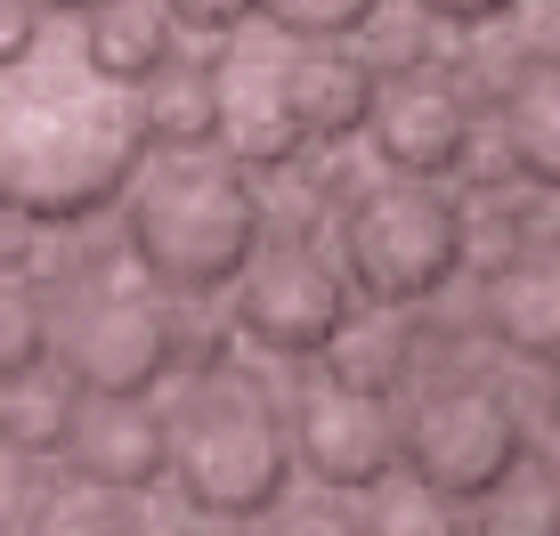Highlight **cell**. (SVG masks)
Here are the masks:
<instances>
[{
  "mask_svg": "<svg viewBox=\"0 0 560 536\" xmlns=\"http://www.w3.org/2000/svg\"><path fill=\"white\" fill-rule=\"evenodd\" d=\"M382 0H260V16L284 42H350Z\"/></svg>",
  "mask_w": 560,
  "mask_h": 536,
  "instance_id": "44dd1931",
  "label": "cell"
},
{
  "mask_svg": "<svg viewBox=\"0 0 560 536\" xmlns=\"http://www.w3.org/2000/svg\"><path fill=\"white\" fill-rule=\"evenodd\" d=\"M495 139L520 187L560 196V49H528L495 90Z\"/></svg>",
  "mask_w": 560,
  "mask_h": 536,
  "instance_id": "5bb4252c",
  "label": "cell"
},
{
  "mask_svg": "<svg viewBox=\"0 0 560 536\" xmlns=\"http://www.w3.org/2000/svg\"><path fill=\"white\" fill-rule=\"evenodd\" d=\"M211 90H220V147L253 171V179L260 171H293L308 155L301 123H293V98H284V57L220 49L211 57Z\"/></svg>",
  "mask_w": 560,
  "mask_h": 536,
  "instance_id": "7c38bea8",
  "label": "cell"
},
{
  "mask_svg": "<svg viewBox=\"0 0 560 536\" xmlns=\"http://www.w3.org/2000/svg\"><path fill=\"white\" fill-rule=\"evenodd\" d=\"M374 82L382 73L365 66V49H350V42H293V57H284V98H293L301 147H350L365 130Z\"/></svg>",
  "mask_w": 560,
  "mask_h": 536,
  "instance_id": "4fadbf2b",
  "label": "cell"
},
{
  "mask_svg": "<svg viewBox=\"0 0 560 536\" xmlns=\"http://www.w3.org/2000/svg\"><path fill=\"white\" fill-rule=\"evenodd\" d=\"M49 358L73 391L154 398L179 366V310L139 268H90L49 301Z\"/></svg>",
  "mask_w": 560,
  "mask_h": 536,
  "instance_id": "8992f818",
  "label": "cell"
},
{
  "mask_svg": "<svg viewBox=\"0 0 560 536\" xmlns=\"http://www.w3.org/2000/svg\"><path fill=\"white\" fill-rule=\"evenodd\" d=\"M147 106V139L154 147H220V90H211V57L203 66H179L171 57L154 82H139Z\"/></svg>",
  "mask_w": 560,
  "mask_h": 536,
  "instance_id": "e0dca14e",
  "label": "cell"
},
{
  "mask_svg": "<svg viewBox=\"0 0 560 536\" xmlns=\"http://www.w3.org/2000/svg\"><path fill=\"white\" fill-rule=\"evenodd\" d=\"M33 42H42V9L33 0H0V66H16Z\"/></svg>",
  "mask_w": 560,
  "mask_h": 536,
  "instance_id": "cb8c5ba5",
  "label": "cell"
},
{
  "mask_svg": "<svg viewBox=\"0 0 560 536\" xmlns=\"http://www.w3.org/2000/svg\"><path fill=\"white\" fill-rule=\"evenodd\" d=\"M171 423V471L163 480L187 496L203 521H268L293 496V431L284 407L236 366H196L187 398L163 415Z\"/></svg>",
  "mask_w": 560,
  "mask_h": 536,
  "instance_id": "3957f363",
  "label": "cell"
},
{
  "mask_svg": "<svg viewBox=\"0 0 560 536\" xmlns=\"http://www.w3.org/2000/svg\"><path fill=\"white\" fill-rule=\"evenodd\" d=\"M545 374H552V423H560V366H545Z\"/></svg>",
  "mask_w": 560,
  "mask_h": 536,
  "instance_id": "484cf974",
  "label": "cell"
},
{
  "mask_svg": "<svg viewBox=\"0 0 560 536\" xmlns=\"http://www.w3.org/2000/svg\"><path fill=\"white\" fill-rule=\"evenodd\" d=\"M260 236H268L260 179L228 147H163L122 187L130 268L154 277L163 293H187V301L228 293Z\"/></svg>",
  "mask_w": 560,
  "mask_h": 536,
  "instance_id": "7a4b0ae2",
  "label": "cell"
},
{
  "mask_svg": "<svg viewBox=\"0 0 560 536\" xmlns=\"http://www.w3.org/2000/svg\"><path fill=\"white\" fill-rule=\"evenodd\" d=\"M293 431V471H308L334 496H374L398 480V407L374 391H350V382L317 374L284 415Z\"/></svg>",
  "mask_w": 560,
  "mask_h": 536,
  "instance_id": "9c48e42d",
  "label": "cell"
},
{
  "mask_svg": "<svg viewBox=\"0 0 560 536\" xmlns=\"http://www.w3.org/2000/svg\"><path fill=\"white\" fill-rule=\"evenodd\" d=\"M57 464L73 480L106 488V496H147L171 471V423L147 398H114V391H73V423Z\"/></svg>",
  "mask_w": 560,
  "mask_h": 536,
  "instance_id": "30bf717a",
  "label": "cell"
},
{
  "mask_svg": "<svg viewBox=\"0 0 560 536\" xmlns=\"http://www.w3.org/2000/svg\"><path fill=\"white\" fill-rule=\"evenodd\" d=\"M66 423H73V382H49V366L0 391V439L49 455V464H57V447H66Z\"/></svg>",
  "mask_w": 560,
  "mask_h": 536,
  "instance_id": "ac0fdd59",
  "label": "cell"
},
{
  "mask_svg": "<svg viewBox=\"0 0 560 536\" xmlns=\"http://www.w3.org/2000/svg\"><path fill=\"white\" fill-rule=\"evenodd\" d=\"M479 334L520 366H560V244H512L479 268Z\"/></svg>",
  "mask_w": 560,
  "mask_h": 536,
  "instance_id": "8fae6325",
  "label": "cell"
},
{
  "mask_svg": "<svg viewBox=\"0 0 560 536\" xmlns=\"http://www.w3.org/2000/svg\"><path fill=\"white\" fill-rule=\"evenodd\" d=\"M73 49H82L98 73L139 90V82H154V73L179 57V25L163 16V0H98V9H82Z\"/></svg>",
  "mask_w": 560,
  "mask_h": 536,
  "instance_id": "9a60e30c",
  "label": "cell"
},
{
  "mask_svg": "<svg viewBox=\"0 0 560 536\" xmlns=\"http://www.w3.org/2000/svg\"><path fill=\"white\" fill-rule=\"evenodd\" d=\"M528 415L495 374H439L398 415V471L439 512H471L528 464Z\"/></svg>",
  "mask_w": 560,
  "mask_h": 536,
  "instance_id": "5b68a950",
  "label": "cell"
},
{
  "mask_svg": "<svg viewBox=\"0 0 560 536\" xmlns=\"http://www.w3.org/2000/svg\"><path fill=\"white\" fill-rule=\"evenodd\" d=\"M49 366V293L33 277H0V391Z\"/></svg>",
  "mask_w": 560,
  "mask_h": 536,
  "instance_id": "d6986e66",
  "label": "cell"
},
{
  "mask_svg": "<svg viewBox=\"0 0 560 536\" xmlns=\"http://www.w3.org/2000/svg\"><path fill=\"white\" fill-rule=\"evenodd\" d=\"M49 488H57L49 455H33V447H16V439H0V536H16V528H42Z\"/></svg>",
  "mask_w": 560,
  "mask_h": 536,
  "instance_id": "ffe728a7",
  "label": "cell"
},
{
  "mask_svg": "<svg viewBox=\"0 0 560 536\" xmlns=\"http://www.w3.org/2000/svg\"><path fill=\"white\" fill-rule=\"evenodd\" d=\"M317 374L350 382V391H374V398H398L407 374H415V325H407V310H374V317L350 310L334 325V341L317 350Z\"/></svg>",
  "mask_w": 560,
  "mask_h": 536,
  "instance_id": "2e32d148",
  "label": "cell"
},
{
  "mask_svg": "<svg viewBox=\"0 0 560 536\" xmlns=\"http://www.w3.org/2000/svg\"><path fill=\"white\" fill-rule=\"evenodd\" d=\"M163 16L179 33H203V42H228L236 25H253L260 0H163Z\"/></svg>",
  "mask_w": 560,
  "mask_h": 536,
  "instance_id": "7402d4cb",
  "label": "cell"
},
{
  "mask_svg": "<svg viewBox=\"0 0 560 536\" xmlns=\"http://www.w3.org/2000/svg\"><path fill=\"white\" fill-rule=\"evenodd\" d=\"M42 16H82V9H98V0H33Z\"/></svg>",
  "mask_w": 560,
  "mask_h": 536,
  "instance_id": "d4e9b609",
  "label": "cell"
},
{
  "mask_svg": "<svg viewBox=\"0 0 560 536\" xmlns=\"http://www.w3.org/2000/svg\"><path fill=\"white\" fill-rule=\"evenodd\" d=\"M228 293H236V334L268 358H317L334 325L358 310L341 260L317 236H260Z\"/></svg>",
  "mask_w": 560,
  "mask_h": 536,
  "instance_id": "52a82bcc",
  "label": "cell"
},
{
  "mask_svg": "<svg viewBox=\"0 0 560 536\" xmlns=\"http://www.w3.org/2000/svg\"><path fill=\"white\" fill-rule=\"evenodd\" d=\"M552 244H560V236H552Z\"/></svg>",
  "mask_w": 560,
  "mask_h": 536,
  "instance_id": "4316f807",
  "label": "cell"
},
{
  "mask_svg": "<svg viewBox=\"0 0 560 536\" xmlns=\"http://www.w3.org/2000/svg\"><path fill=\"white\" fill-rule=\"evenodd\" d=\"M407 9H422V16H431V25L479 33V25H504V16L520 9V0H407Z\"/></svg>",
  "mask_w": 560,
  "mask_h": 536,
  "instance_id": "603a6c76",
  "label": "cell"
},
{
  "mask_svg": "<svg viewBox=\"0 0 560 536\" xmlns=\"http://www.w3.org/2000/svg\"><path fill=\"white\" fill-rule=\"evenodd\" d=\"M358 139H374L382 171H407V179H463V171H471V147H479V106H471V90L431 57V66L382 73Z\"/></svg>",
  "mask_w": 560,
  "mask_h": 536,
  "instance_id": "ba28073f",
  "label": "cell"
},
{
  "mask_svg": "<svg viewBox=\"0 0 560 536\" xmlns=\"http://www.w3.org/2000/svg\"><path fill=\"white\" fill-rule=\"evenodd\" d=\"M334 260L350 277V293L365 310H431L439 293L471 268V220L463 196H447V179H407L382 171L341 196L334 220Z\"/></svg>",
  "mask_w": 560,
  "mask_h": 536,
  "instance_id": "277c9868",
  "label": "cell"
},
{
  "mask_svg": "<svg viewBox=\"0 0 560 536\" xmlns=\"http://www.w3.org/2000/svg\"><path fill=\"white\" fill-rule=\"evenodd\" d=\"M154 155L147 106L130 82L98 73L73 42H33L0 66V203L42 228H73L122 203Z\"/></svg>",
  "mask_w": 560,
  "mask_h": 536,
  "instance_id": "6da1fadb",
  "label": "cell"
}]
</instances>
